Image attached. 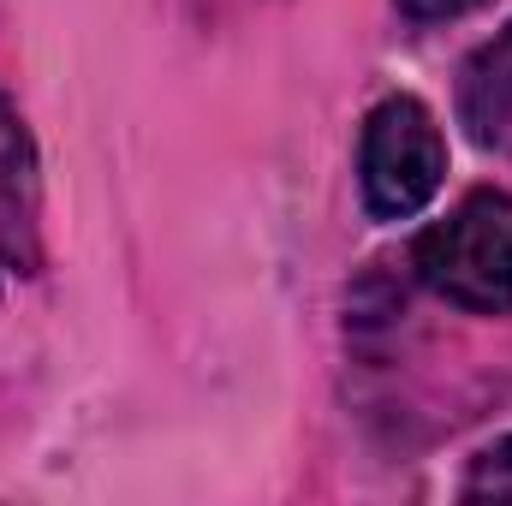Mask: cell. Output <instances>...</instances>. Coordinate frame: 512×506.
Returning a JSON list of instances; mask_svg holds the SVG:
<instances>
[{"mask_svg": "<svg viewBox=\"0 0 512 506\" xmlns=\"http://www.w3.org/2000/svg\"><path fill=\"white\" fill-rule=\"evenodd\" d=\"M417 274L471 316H512V191L477 185L417 239Z\"/></svg>", "mask_w": 512, "mask_h": 506, "instance_id": "obj_1", "label": "cell"}, {"mask_svg": "<svg viewBox=\"0 0 512 506\" xmlns=\"http://www.w3.org/2000/svg\"><path fill=\"white\" fill-rule=\"evenodd\" d=\"M447 179V131L423 96H382L358 137V191L370 221H411Z\"/></svg>", "mask_w": 512, "mask_h": 506, "instance_id": "obj_2", "label": "cell"}, {"mask_svg": "<svg viewBox=\"0 0 512 506\" xmlns=\"http://www.w3.org/2000/svg\"><path fill=\"white\" fill-rule=\"evenodd\" d=\"M42 262V167L24 114L0 96V286Z\"/></svg>", "mask_w": 512, "mask_h": 506, "instance_id": "obj_3", "label": "cell"}, {"mask_svg": "<svg viewBox=\"0 0 512 506\" xmlns=\"http://www.w3.org/2000/svg\"><path fill=\"white\" fill-rule=\"evenodd\" d=\"M453 114L477 149H512V24L465 54L453 84Z\"/></svg>", "mask_w": 512, "mask_h": 506, "instance_id": "obj_4", "label": "cell"}, {"mask_svg": "<svg viewBox=\"0 0 512 506\" xmlns=\"http://www.w3.org/2000/svg\"><path fill=\"white\" fill-rule=\"evenodd\" d=\"M465 495H512V435L489 441L471 471H465Z\"/></svg>", "mask_w": 512, "mask_h": 506, "instance_id": "obj_5", "label": "cell"}, {"mask_svg": "<svg viewBox=\"0 0 512 506\" xmlns=\"http://www.w3.org/2000/svg\"><path fill=\"white\" fill-rule=\"evenodd\" d=\"M393 6H399L405 24L429 30V24H453V18H465V12H477V6H489V0H393Z\"/></svg>", "mask_w": 512, "mask_h": 506, "instance_id": "obj_6", "label": "cell"}]
</instances>
